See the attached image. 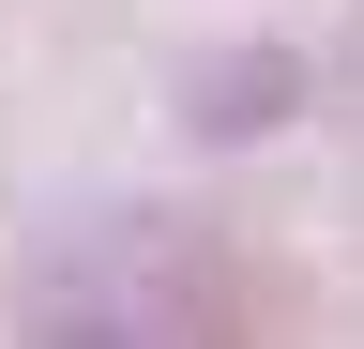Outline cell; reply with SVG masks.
Returning a JSON list of instances; mask_svg holds the SVG:
<instances>
[{
	"label": "cell",
	"instance_id": "obj_1",
	"mask_svg": "<svg viewBox=\"0 0 364 349\" xmlns=\"http://www.w3.org/2000/svg\"><path fill=\"white\" fill-rule=\"evenodd\" d=\"M31 349H243V274L182 213H91L31 274Z\"/></svg>",
	"mask_w": 364,
	"mask_h": 349
},
{
	"label": "cell",
	"instance_id": "obj_2",
	"mask_svg": "<svg viewBox=\"0 0 364 349\" xmlns=\"http://www.w3.org/2000/svg\"><path fill=\"white\" fill-rule=\"evenodd\" d=\"M349 122H364V16H349Z\"/></svg>",
	"mask_w": 364,
	"mask_h": 349
}]
</instances>
